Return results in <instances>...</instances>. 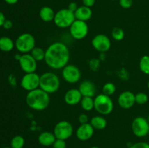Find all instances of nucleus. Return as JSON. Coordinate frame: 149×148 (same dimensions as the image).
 Instances as JSON below:
<instances>
[{
	"instance_id": "nucleus-9",
	"label": "nucleus",
	"mask_w": 149,
	"mask_h": 148,
	"mask_svg": "<svg viewBox=\"0 0 149 148\" xmlns=\"http://www.w3.org/2000/svg\"><path fill=\"white\" fill-rule=\"evenodd\" d=\"M81 71L79 68L74 65H66L62 69V76L64 81L68 84H76L81 78Z\"/></svg>"
},
{
	"instance_id": "nucleus-27",
	"label": "nucleus",
	"mask_w": 149,
	"mask_h": 148,
	"mask_svg": "<svg viewBox=\"0 0 149 148\" xmlns=\"http://www.w3.org/2000/svg\"><path fill=\"white\" fill-rule=\"evenodd\" d=\"M111 36L115 41H122L125 38V31L121 28L115 27L111 31Z\"/></svg>"
},
{
	"instance_id": "nucleus-13",
	"label": "nucleus",
	"mask_w": 149,
	"mask_h": 148,
	"mask_svg": "<svg viewBox=\"0 0 149 148\" xmlns=\"http://www.w3.org/2000/svg\"><path fill=\"white\" fill-rule=\"evenodd\" d=\"M20 68L26 73H34L37 68V62L29 53L23 54L18 59Z\"/></svg>"
},
{
	"instance_id": "nucleus-23",
	"label": "nucleus",
	"mask_w": 149,
	"mask_h": 148,
	"mask_svg": "<svg viewBox=\"0 0 149 148\" xmlns=\"http://www.w3.org/2000/svg\"><path fill=\"white\" fill-rule=\"evenodd\" d=\"M80 104L84 110L91 111L94 108V99L90 97H82Z\"/></svg>"
},
{
	"instance_id": "nucleus-10",
	"label": "nucleus",
	"mask_w": 149,
	"mask_h": 148,
	"mask_svg": "<svg viewBox=\"0 0 149 148\" xmlns=\"http://www.w3.org/2000/svg\"><path fill=\"white\" fill-rule=\"evenodd\" d=\"M132 131L138 137H143L148 134L149 123L143 117H137L132 123Z\"/></svg>"
},
{
	"instance_id": "nucleus-1",
	"label": "nucleus",
	"mask_w": 149,
	"mask_h": 148,
	"mask_svg": "<svg viewBox=\"0 0 149 148\" xmlns=\"http://www.w3.org/2000/svg\"><path fill=\"white\" fill-rule=\"evenodd\" d=\"M69 59V49L63 42H54L45 50V63L54 70L63 69L68 65Z\"/></svg>"
},
{
	"instance_id": "nucleus-2",
	"label": "nucleus",
	"mask_w": 149,
	"mask_h": 148,
	"mask_svg": "<svg viewBox=\"0 0 149 148\" xmlns=\"http://www.w3.org/2000/svg\"><path fill=\"white\" fill-rule=\"evenodd\" d=\"M26 102L30 108L37 111H42L49 106L50 102L49 94L42 89L37 88L28 92L26 97Z\"/></svg>"
},
{
	"instance_id": "nucleus-21",
	"label": "nucleus",
	"mask_w": 149,
	"mask_h": 148,
	"mask_svg": "<svg viewBox=\"0 0 149 148\" xmlns=\"http://www.w3.org/2000/svg\"><path fill=\"white\" fill-rule=\"evenodd\" d=\"M90 123L94 128V129L97 130H103L107 126V121L106 118L100 115H96L92 118L90 120Z\"/></svg>"
},
{
	"instance_id": "nucleus-44",
	"label": "nucleus",
	"mask_w": 149,
	"mask_h": 148,
	"mask_svg": "<svg viewBox=\"0 0 149 148\" xmlns=\"http://www.w3.org/2000/svg\"><path fill=\"white\" fill-rule=\"evenodd\" d=\"M111 1H116V0H111Z\"/></svg>"
},
{
	"instance_id": "nucleus-12",
	"label": "nucleus",
	"mask_w": 149,
	"mask_h": 148,
	"mask_svg": "<svg viewBox=\"0 0 149 148\" xmlns=\"http://www.w3.org/2000/svg\"><path fill=\"white\" fill-rule=\"evenodd\" d=\"M92 45L93 48L100 53H104L110 49L111 42L110 39L106 35L97 34L92 40Z\"/></svg>"
},
{
	"instance_id": "nucleus-41",
	"label": "nucleus",
	"mask_w": 149,
	"mask_h": 148,
	"mask_svg": "<svg viewBox=\"0 0 149 148\" xmlns=\"http://www.w3.org/2000/svg\"><path fill=\"white\" fill-rule=\"evenodd\" d=\"M147 87H148V89H149V81H148V83H147Z\"/></svg>"
},
{
	"instance_id": "nucleus-5",
	"label": "nucleus",
	"mask_w": 149,
	"mask_h": 148,
	"mask_svg": "<svg viewBox=\"0 0 149 148\" xmlns=\"http://www.w3.org/2000/svg\"><path fill=\"white\" fill-rule=\"evenodd\" d=\"M15 46L17 50L21 53H29L36 46V40L34 36L31 33H22L16 39Z\"/></svg>"
},
{
	"instance_id": "nucleus-33",
	"label": "nucleus",
	"mask_w": 149,
	"mask_h": 148,
	"mask_svg": "<svg viewBox=\"0 0 149 148\" xmlns=\"http://www.w3.org/2000/svg\"><path fill=\"white\" fill-rule=\"evenodd\" d=\"M90 69L93 71H96L99 68V61L95 59H91L90 62Z\"/></svg>"
},
{
	"instance_id": "nucleus-35",
	"label": "nucleus",
	"mask_w": 149,
	"mask_h": 148,
	"mask_svg": "<svg viewBox=\"0 0 149 148\" xmlns=\"http://www.w3.org/2000/svg\"><path fill=\"white\" fill-rule=\"evenodd\" d=\"M78 6H77V4L76 2H74V1H72V2L69 3L68 5V7L67 8L68 9V10H70V11L73 12H75L76 10L78 9Z\"/></svg>"
},
{
	"instance_id": "nucleus-30",
	"label": "nucleus",
	"mask_w": 149,
	"mask_h": 148,
	"mask_svg": "<svg viewBox=\"0 0 149 148\" xmlns=\"http://www.w3.org/2000/svg\"><path fill=\"white\" fill-rule=\"evenodd\" d=\"M52 148H66V143H65V140H63V139H56L53 145H52Z\"/></svg>"
},
{
	"instance_id": "nucleus-8",
	"label": "nucleus",
	"mask_w": 149,
	"mask_h": 148,
	"mask_svg": "<svg viewBox=\"0 0 149 148\" xmlns=\"http://www.w3.org/2000/svg\"><path fill=\"white\" fill-rule=\"evenodd\" d=\"M70 34L77 40H81L87 36L89 31L87 22L76 20L69 27Z\"/></svg>"
},
{
	"instance_id": "nucleus-17",
	"label": "nucleus",
	"mask_w": 149,
	"mask_h": 148,
	"mask_svg": "<svg viewBox=\"0 0 149 148\" xmlns=\"http://www.w3.org/2000/svg\"><path fill=\"white\" fill-rule=\"evenodd\" d=\"M79 90L82 97H93L96 92V87L94 83L89 80H85L80 83Z\"/></svg>"
},
{
	"instance_id": "nucleus-6",
	"label": "nucleus",
	"mask_w": 149,
	"mask_h": 148,
	"mask_svg": "<svg viewBox=\"0 0 149 148\" xmlns=\"http://www.w3.org/2000/svg\"><path fill=\"white\" fill-rule=\"evenodd\" d=\"M76 20L74 12L70 11L68 8L61 9L55 13L54 23L55 26L61 28H67L71 26Z\"/></svg>"
},
{
	"instance_id": "nucleus-25",
	"label": "nucleus",
	"mask_w": 149,
	"mask_h": 148,
	"mask_svg": "<svg viewBox=\"0 0 149 148\" xmlns=\"http://www.w3.org/2000/svg\"><path fill=\"white\" fill-rule=\"evenodd\" d=\"M140 70L144 74L149 75V56L148 55H143L141 58L139 62Z\"/></svg>"
},
{
	"instance_id": "nucleus-42",
	"label": "nucleus",
	"mask_w": 149,
	"mask_h": 148,
	"mask_svg": "<svg viewBox=\"0 0 149 148\" xmlns=\"http://www.w3.org/2000/svg\"><path fill=\"white\" fill-rule=\"evenodd\" d=\"M3 148H12L11 147H3Z\"/></svg>"
},
{
	"instance_id": "nucleus-16",
	"label": "nucleus",
	"mask_w": 149,
	"mask_h": 148,
	"mask_svg": "<svg viewBox=\"0 0 149 148\" xmlns=\"http://www.w3.org/2000/svg\"><path fill=\"white\" fill-rule=\"evenodd\" d=\"M82 95L80 93L79 89H70L65 92L64 96V100L67 104L71 106L77 105L80 103Z\"/></svg>"
},
{
	"instance_id": "nucleus-31",
	"label": "nucleus",
	"mask_w": 149,
	"mask_h": 148,
	"mask_svg": "<svg viewBox=\"0 0 149 148\" xmlns=\"http://www.w3.org/2000/svg\"><path fill=\"white\" fill-rule=\"evenodd\" d=\"M119 4L124 9H129L133 4V0H119Z\"/></svg>"
},
{
	"instance_id": "nucleus-19",
	"label": "nucleus",
	"mask_w": 149,
	"mask_h": 148,
	"mask_svg": "<svg viewBox=\"0 0 149 148\" xmlns=\"http://www.w3.org/2000/svg\"><path fill=\"white\" fill-rule=\"evenodd\" d=\"M55 140L56 137L55 134L50 131H43L38 136V142L42 146H52Z\"/></svg>"
},
{
	"instance_id": "nucleus-45",
	"label": "nucleus",
	"mask_w": 149,
	"mask_h": 148,
	"mask_svg": "<svg viewBox=\"0 0 149 148\" xmlns=\"http://www.w3.org/2000/svg\"><path fill=\"white\" fill-rule=\"evenodd\" d=\"M148 134H149V130H148Z\"/></svg>"
},
{
	"instance_id": "nucleus-11",
	"label": "nucleus",
	"mask_w": 149,
	"mask_h": 148,
	"mask_svg": "<svg viewBox=\"0 0 149 148\" xmlns=\"http://www.w3.org/2000/svg\"><path fill=\"white\" fill-rule=\"evenodd\" d=\"M39 81H40V75L36 72L26 73L21 78L20 86L23 89L31 91L39 88Z\"/></svg>"
},
{
	"instance_id": "nucleus-43",
	"label": "nucleus",
	"mask_w": 149,
	"mask_h": 148,
	"mask_svg": "<svg viewBox=\"0 0 149 148\" xmlns=\"http://www.w3.org/2000/svg\"><path fill=\"white\" fill-rule=\"evenodd\" d=\"M148 123H149V115H148Z\"/></svg>"
},
{
	"instance_id": "nucleus-24",
	"label": "nucleus",
	"mask_w": 149,
	"mask_h": 148,
	"mask_svg": "<svg viewBox=\"0 0 149 148\" xmlns=\"http://www.w3.org/2000/svg\"><path fill=\"white\" fill-rule=\"evenodd\" d=\"M31 55L34 58L36 62H40V61L45 60V50H44L41 47L35 46L31 52Z\"/></svg>"
},
{
	"instance_id": "nucleus-29",
	"label": "nucleus",
	"mask_w": 149,
	"mask_h": 148,
	"mask_svg": "<svg viewBox=\"0 0 149 148\" xmlns=\"http://www.w3.org/2000/svg\"><path fill=\"white\" fill-rule=\"evenodd\" d=\"M148 97L146 93L139 92L135 94V103L138 104H144L148 102Z\"/></svg>"
},
{
	"instance_id": "nucleus-4",
	"label": "nucleus",
	"mask_w": 149,
	"mask_h": 148,
	"mask_svg": "<svg viewBox=\"0 0 149 148\" xmlns=\"http://www.w3.org/2000/svg\"><path fill=\"white\" fill-rule=\"evenodd\" d=\"M94 109L100 115H109L113 109V102L110 96L100 94L94 98Z\"/></svg>"
},
{
	"instance_id": "nucleus-32",
	"label": "nucleus",
	"mask_w": 149,
	"mask_h": 148,
	"mask_svg": "<svg viewBox=\"0 0 149 148\" xmlns=\"http://www.w3.org/2000/svg\"><path fill=\"white\" fill-rule=\"evenodd\" d=\"M130 148H149V144L144 142H137L131 145Z\"/></svg>"
},
{
	"instance_id": "nucleus-3",
	"label": "nucleus",
	"mask_w": 149,
	"mask_h": 148,
	"mask_svg": "<svg viewBox=\"0 0 149 148\" xmlns=\"http://www.w3.org/2000/svg\"><path fill=\"white\" fill-rule=\"evenodd\" d=\"M61 86V81L58 75L52 72H46L40 75L39 88L48 94L58 91Z\"/></svg>"
},
{
	"instance_id": "nucleus-28",
	"label": "nucleus",
	"mask_w": 149,
	"mask_h": 148,
	"mask_svg": "<svg viewBox=\"0 0 149 148\" xmlns=\"http://www.w3.org/2000/svg\"><path fill=\"white\" fill-rule=\"evenodd\" d=\"M116 86L114 84L111 82H108L106 84H105L103 86V94H106V95L111 96L112 94H113L116 91Z\"/></svg>"
},
{
	"instance_id": "nucleus-40",
	"label": "nucleus",
	"mask_w": 149,
	"mask_h": 148,
	"mask_svg": "<svg viewBox=\"0 0 149 148\" xmlns=\"http://www.w3.org/2000/svg\"><path fill=\"white\" fill-rule=\"evenodd\" d=\"M90 148H99L98 147H96V146H93V147H90Z\"/></svg>"
},
{
	"instance_id": "nucleus-14",
	"label": "nucleus",
	"mask_w": 149,
	"mask_h": 148,
	"mask_svg": "<svg viewBox=\"0 0 149 148\" xmlns=\"http://www.w3.org/2000/svg\"><path fill=\"white\" fill-rule=\"evenodd\" d=\"M117 102L122 108H131L135 104V94L130 91H123L118 97Z\"/></svg>"
},
{
	"instance_id": "nucleus-39",
	"label": "nucleus",
	"mask_w": 149,
	"mask_h": 148,
	"mask_svg": "<svg viewBox=\"0 0 149 148\" xmlns=\"http://www.w3.org/2000/svg\"><path fill=\"white\" fill-rule=\"evenodd\" d=\"M4 1L8 4H15L18 1V0H4Z\"/></svg>"
},
{
	"instance_id": "nucleus-34",
	"label": "nucleus",
	"mask_w": 149,
	"mask_h": 148,
	"mask_svg": "<svg viewBox=\"0 0 149 148\" xmlns=\"http://www.w3.org/2000/svg\"><path fill=\"white\" fill-rule=\"evenodd\" d=\"M79 122L81 124H84V123H88V116L85 114V113H81L79 115L78 118Z\"/></svg>"
},
{
	"instance_id": "nucleus-20",
	"label": "nucleus",
	"mask_w": 149,
	"mask_h": 148,
	"mask_svg": "<svg viewBox=\"0 0 149 148\" xmlns=\"http://www.w3.org/2000/svg\"><path fill=\"white\" fill-rule=\"evenodd\" d=\"M39 15V17H40L42 21L49 23V22H52L54 20L55 13L50 7L45 6V7H42L40 9Z\"/></svg>"
},
{
	"instance_id": "nucleus-18",
	"label": "nucleus",
	"mask_w": 149,
	"mask_h": 148,
	"mask_svg": "<svg viewBox=\"0 0 149 148\" xmlns=\"http://www.w3.org/2000/svg\"><path fill=\"white\" fill-rule=\"evenodd\" d=\"M74 15H75L76 20L87 22L92 17L93 11L90 7L82 5L78 7V9L74 12Z\"/></svg>"
},
{
	"instance_id": "nucleus-22",
	"label": "nucleus",
	"mask_w": 149,
	"mask_h": 148,
	"mask_svg": "<svg viewBox=\"0 0 149 148\" xmlns=\"http://www.w3.org/2000/svg\"><path fill=\"white\" fill-rule=\"evenodd\" d=\"M15 43L12 39L8 36H2L0 38V50L4 52H9L13 50Z\"/></svg>"
},
{
	"instance_id": "nucleus-26",
	"label": "nucleus",
	"mask_w": 149,
	"mask_h": 148,
	"mask_svg": "<svg viewBox=\"0 0 149 148\" xmlns=\"http://www.w3.org/2000/svg\"><path fill=\"white\" fill-rule=\"evenodd\" d=\"M25 145V139L20 135L15 136L10 141V147L12 148H23Z\"/></svg>"
},
{
	"instance_id": "nucleus-38",
	"label": "nucleus",
	"mask_w": 149,
	"mask_h": 148,
	"mask_svg": "<svg viewBox=\"0 0 149 148\" xmlns=\"http://www.w3.org/2000/svg\"><path fill=\"white\" fill-rule=\"evenodd\" d=\"M6 18H5V16H4V13L0 11V27L3 26L4 25V23L5 22Z\"/></svg>"
},
{
	"instance_id": "nucleus-7",
	"label": "nucleus",
	"mask_w": 149,
	"mask_h": 148,
	"mask_svg": "<svg viewBox=\"0 0 149 148\" xmlns=\"http://www.w3.org/2000/svg\"><path fill=\"white\" fill-rule=\"evenodd\" d=\"M74 128L71 123L67 120L59 121L54 127L53 133L56 139L66 140L73 134Z\"/></svg>"
},
{
	"instance_id": "nucleus-15",
	"label": "nucleus",
	"mask_w": 149,
	"mask_h": 148,
	"mask_svg": "<svg viewBox=\"0 0 149 148\" xmlns=\"http://www.w3.org/2000/svg\"><path fill=\"white\" fill-rule=\"evenodd\" d=\"M94 128L90 123L81 124L76 131V136L77 139L81 141H87L91 139L94 134Z\"/></svg>"
},
{
	"instance_id": "nucleus-37",
	"label": "nucleus",
	"mask_w": 149,
	"mask_h": 148,
	"mask_svg": "<svg viewBox=\"0 0 149 148\" xmlns=\"http://www.w3.org/2000/svg\"><path fill=\"white\" fill-rule=\"evenodd\" d=\"M13 22L10 20H7L6 19L5 22L4 23V25H3L2 27H4V28L7 29V30H9V29L13 27Z\"/></svg>"
},
{
	"instance_id": "nucleus-36",
	"label": "nucleus",
	"mask_w": 149,
	"mask_h": 148,
	"mask_svg": "<svg viewBox=\"0 0 149 148\" xmlns=\"http://www.w3.org/2000/svg\"><path fill=\"white\" fill-rule=\"evenodd\" d=\"M82 3L84 6L91 8L93 6H94L95 3V0H82Z\"/></svg>"
}]
</instances>
